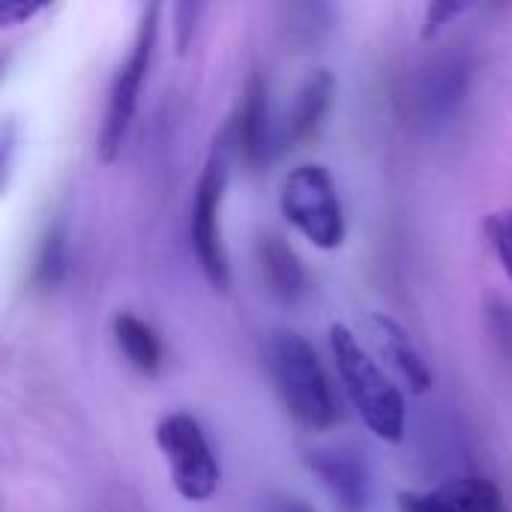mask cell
I'll return each mask as SVG.
<instances>
[{
	"mask_svg": "<svg viewBox=\"0 0 512 512\" xmlns=\"http://www.w3.org/2000/svg\"><path fill=\"white\" fill-rule=\"evenodd\" d=\"M330 351L342 387L351 405L357 408L360 420L369 426L375 438L387 444H399L405 438V420H408V408L399 387L384 375L375 357L360 345V339L345 324L330 327Z\"/></svg>",
	"mask_w": 512,
	"mask_h": 512,
	"instance_id": "2",
	"label": "cell"
},
{
	"mask_svg": "<svg viewBox=\"0 0 512 512\" xmlns=\"http://www.w3.org/2000/svg\"><path fill=\"white\" fill-rule=\"evenodd\" d=\"M258 264L267 279V288L282 303H297L306 294V270L297 252L276 234H264L258 240Z\"/></svg>",
	"mask_w": 512,
	"mask_h": 512,
	"instance_id": "12",
	"label": "cell"
},
{
	"mask_svg": "<svg viewBox=\"0 0 512 512\" xmlns=\"http://www.w3.org/2000/svg\"><path fill=\"white\" fill-rule=\"evenodd\" d=\"M372 324H375V336H378L387 360L396 366V372L405 378V384L414 393H426L432 387V372H429L423 354L417 351V345L411 342V336L393 318H384V315H378Z\"/></svg>",
	"mask_w": 512,
	"mask_h": 512,
	"instance_id": "14",
	"label": "cell"
},
{
	"mask_svg": "<svg viewBox=\"0 0 512 512\" xmlns=\"http://www.w3.org/2000/svg\"><path fill=\"white\" fill-rule=\"evenodd\" d=\"M279 210L315 249L333 252L345 243L348 225L339 189L330 171L318 162L297 165L279 186Z\"/></svg>",
	"mask_w": 512,
	"mask_h": 512,
	"instance_id": "4",
	"label": "cell"
},
{
	"mask_svg": "<svg viewBox=\"0 0 512 512\" xmlns=\"http://www.w3.org/2000/svg\"><path fill=\"white\" fill-rule=\"evenodd\" d=\"M225 189H228V159L222 150H213L195 183V195L189 207V246L204 279L216 291H228L231 285V264L225 252V240H222Z\"/></svg>",
	"mask_w": 512,
	"mask_h": 512,
	"instance_id": "6",
	"label": "cell"
},
{
	"mask_svg": "<svg viewBox=\"0 0 512 512\" xmlns=\"http://www.w3.org/2000/svg\"><path fill=\"white\" fill-rule=\"evenodd\" d=\"M39 9H42V6H3V9H0V18H3V21H12V18H24V21H27V18L36 15Z\"/></svg>",
	"mask_w": 512,
	"mask_h": 512,
	"instance_id": "19",
	"label": "cell"
},
{
	"mask_svg": "<svg viewBox=\"0 0 512 512\" xmlns=\"http://www.w3.org/2000/svg\"><path fill=\"white\" fill-rule=\"evenodd\" d=\"M486 234H489V243L504 267V273L512 279V207L495 213L489 222H486Z\"/></svg>",
	"mask_w": 512,
	"mask_h": 512,
	"instance_id": "16",
	"label": "cell"
},
{
	"mask_svg": "<svg viewBox=\"0 0 512 512\" xmlns=\"http://www.w3.org/2000/svg\"><path fill=\"white\" fill-rule=\"evenodd\" d=\"M69 267V222L63 213L48 219L33 252V285L39 291H54Z\"/></svg>",
	"mask_w": 512,
	"mask_h": 512,
	"instance_id": "15",
	"label": "cell"
},
{
	"mask_svg": "<svg viewBox=\"0 0 512 512\" xmlns=\"http://www.w3.org/2000/svg\"><path fill=\"white\" fill-rule=\"evenodd\" d=\"M309 471L321 480V486L330 492V498L339 504L342 512H366L372 504V471L363 453L330 444V447H312L306 453Z\"/></svg>",
	"mask_w": 512,
	"mask_h": 512,
	"instance_id": "8",
	"label": "cell"
},
{
	"mask_svg": "<svg viewBox=\"0 0 512 512\" xmlns=\"http://www.w3.org/2000/svg\"><path fill=\"white\" fill-rule=\"evenodd\" d=\"M267 366L285 411L300 426L324 432L339 420V402L330 375L303 336L291 330L273 333L267 342Z\"/></svg>",
	"mask_w": 512,
	"mask_h": 512,
	"instance_id": "1",
	"label": "cell"
},
{
	"mask_svg": "<svg viewBox=\"0 0 512 512\" xmlns=\"http://www.w3.org/2000/svg\"><path fill=\"white\" fill-rule=\"evenodd\" d=\"M465 6H456V3H432L426 6V15H423V36H435L447 21H453L456 15H462Z\"/></svg>",
	"mask_w": 512,
	"mask_h": 512,
	"instance_id": "17",
	"label": "cell"
},
{
	"mask_svg": "<svg viewBox=\"0 0 512 512\" xmlns=\"http://www.w3.org/2000/svg\"><path fill=\"white\" fill-rule=\"evenodd\" d=\"M270 512H315L309 504H303L300 498H276L270 504Z\"/></svg>",
	"mask_w": 512,
	"mask_h": 512,
	"instance_id": "18",
	"label": "cell"
},
{
	"mask_svg": "<svg viewBox=\"0 0 512 512\" xmlns=\"http://www.w3.org/2000/svg\"><path fill=\"white\" fill-rule=\"evenodd\" d=\"M333 96L336 78L330 69H315L312 75H306L291 99L285 123L279 126V150H294L315 138L333 108Z\"/></svg>",
	"mask_w": 512,
	"mask_h": 512,
	"instance_id": "11",
	"label": "cell"
},
{
	"mask_svg": "<svg viewBox=\"0 0 512 512\" xmlns=\"http://www.w3.org/2000/svg\"><path fill=\"white\" fill-rule=\"evenodd\" d=\"M402 512H510L504 492L477 474L444 480L423 492H402L399 495Z\"/></svg>",
	"mask_w": 512,
	"mask_h": 512,
	"instance_id": "9",
	"label": "cell"
},
{
	"mask_svg": "<svg viewBox=\"0 0 512 512\" xmlns=\"http://www.w3.org/2000/svg\"><path fill=\"white\" fill-rule=\"evenodd\" d=\"M468 87H471V60L462 51H450L432 60L417 84V111L423 123L429 126L447 123L465 102Z\"/></svg>",
	"mask_w": 512,
	"mask_h": 512,
	"instance_id": "10",
	"label": "cell"
},
{
	"mask_svg": "<svg viewBox=\"0 0 512 512\" xmlns=\"http://www.w3.org/2000/svg\"><path fill=\"white\" fill-rule=\"evenodd\" d=\"M231 144L249 171H258L279 153V129L270 120V93L261 72H252L243 84L237 117L231 123Z\"/></svg>",
	"mask_w": 512,
	"mask_h": 512,
	"instance_id": "7",
	"label": "cell"
},
{
	"mask_svg": "<svg viewBox=\"0 0 512 512\" xmlns=\"http://www.w3.org/2000/svg\"><path fill=\"white\" fill-rule=\"evenodd\" d=\"M159 15L162 6L159 3H147L138 15L129 51L123 57V63L117 66L111 87H108V99H105V111H102V126H99V159L102 162H114L129 138V129L135 123L138 114V102H141V90L147 81V72L153 66V54H156V39H159Z\"/></svg>",
	"mask_w": 512,
	"mask_h": 512,
	"instance_id": "3",
	"label": "cell"
},
{
	"mask_svg": "<svg viewBox=\"0 0 512 512\" xmlns=\"http://www.w3.org/2000/svg\"><path fill=\"white\" fill-rule=\"evenodd\" d=\"M156 447L168 465L171 486L183 501L204 504L216 495L222 483V468L207 441L204 426L192 414H165L156 423Z\"/></svg>",
	"mask_w": 512,
	"mask_h": 512,
	"instance_id": "5",
	"label": "cell"
},
{
	"mask_svg": "<svg viewBox=\"0 0 512 512\" xmlns=\"http://www.w3.org/2000/svg\"><path fill=\"white\" fill-rule=\"evenodd\" d=\"M111 333H114L120 354L126 357V363L135 372H141V375H159L162 372L165 348H162L159 333L147 321H141L132 312H117L111 321Z\"/></svg>",
	"mask_w": 512,
	"mask_h": 512,
	"instance_id": "13",
	"label": "cell"
}]
</instances>
